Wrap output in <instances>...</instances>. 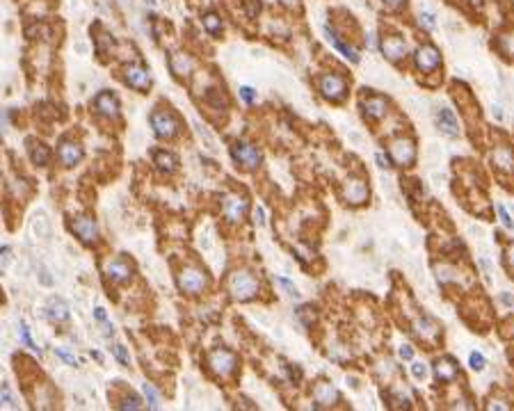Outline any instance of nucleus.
I'll return each instance as SVG.
<instances>
[{
    "label": "nucleus",
    "instance_id": "obj_1",
    "mask_svg": "<svg viewBox=\"0 0 514 411\" xmlns=\"http://www.w3.org/2000/svg\"><path fill=\"white\" fill-rule=\"evenodd\" d=\"M229 293H231L233 299H238V302H247V299L256 297L258 281L254 279V274L245 272V270H238L229 279Z\"/></svg>",
    "mask_w": 514,
    "mask_h": 411
},
{
    "label": "nucleus",
    "instance_id": "obj_2",
    "mask_svg": "<svg viewBox=\"0 0 514 411\" xmlns=\"http://www.w3.org/2000/svg\"><path fill=\"white\" fill-rule=\"evenodd\" d=\"M318 89L327 101L339 103V101L345 99V94H347V82L339 73H325L318 78Z\"/></svg>",
    "mask_w": 514,
    "mask_h": 411
},
{
    "label": "nucleus",
    "instance_id": "obj_3",
    "mask_svg": "<svg viewBox=\"0 0 514 411\" xmlns=\"http://www.w3.org/2000/svg\"><path fill=\"white\" fill-rule=\"evenodd\" d=\"M236 363H238V359L229 349H213L208 354V366H210V370L215 375H220V377H229L236 370Z\"/></svg>",
    "mask_w": 514,
    "mask_h": 411
},
{
    "label": "nucleus",
    "instance_id": "obj_4",
    "mask_svg": "<svg viewBox=\"0 0 514 411\" xmlns=\"http://www.w3.org/2000/svg\"><path fill=\"white\" fill-rule=\"evenodd\" d=\"M206 283H208L206 274L201 272L199 268H185L178 274V288L188 295H199L206 288Z\"/></svg>",
    "mask_w": 514,
    "mask_h": 411
},
{
    "label": "nucleus",
    "instance_id": "obj_5",
    "mask_svg": "<svg viewBox=\"0 0 514 411\" xmlns=\"http://www.w3.org/2000/svg\"><path fill=\"white\" fill-rule=\"evenodd\" d=\"M231 158L236 160V165H240V167L254 169V167H258V162H261V151H258L256 146H251V144H247V142H236L231 146Z\"/></svg>",
    "mask_w": 514,
    "mask_h": 411
},
{
    "label": "nucleus",
    "instance_id": "obj_6",
    "mask_svg": "<svg viewBox=\"0 0 514 411\" xmlns=\"http://www.w3.org/2000/svg\"><path fill=\"white\" fill-rule=\"evenodd\" d=\"M391 158H393L395 165H400V167H409V165L416 160V146H414V142H411V139H407V137L393 139V142H391Z\"/></svg>",
    "mask_w": 514,
    "mask_h": 411
},
{
    "label": "nucleus",
    "instance_id": "obj_7",
    "mask_svg": "<svg viewBox=\"0 0 514 411\" xmlns=\"http://www.w3.org/2000/svg\"><path fill=\"white\" fill-rule=\"evenodd\" d=\"M151 126H153L156 135L163 137V139L174 137L176 131H178V121H176V117L171 112H163V110H156V112L151 114Z\"/></svg>",
    "mask_w": 514,
    "mask_h": 411
},
{
    "label": "nucleus",
    "instance_id": "obj_8",
    "mask_svg": "<svg viewBox=\"0 0 514 411\" xmlns=\"http://www.w3.org/2000/svg\"><path fill=\"white\" fill-rule=\"evenodd\" d=\"M414 60H416V67H418L420 73H432V71H437L439 64H441V53L434 48V46L425 44L416 50Z\"/></svg>",
    "mask_w": 514,
    "mask_h": 411
},
{
    "label": "nucleus",
    "instance_id": "obj_9",
    "mask_svg": "<svg viewBox=\"0 0 514 411\" xmlns=\"http://www.w3.org/2000/svg\"><path fill=\"white\" fill-rule=\"evenodd\" d=\"M247 208H249V201L240 194H229V197H224V204H222L224 217L229 222H240L247 215Z\"/></svg>",
    "mask_w": 514,
    "mask_h": 411
},
{
    "label": "nucleus",
    "instance_id": "obj_10",
    "mask_svg": "<svg viewBox=\"0 0 514 411\" xmlns=\"http://www.w3.org/2000/svg\"><path fill=\"white\" fill-rule=\"evenodd\" d=\"M124 78H126V82H128L133 89H139V92L149 89V85H151L149 71H146L144 67H139V64H131V67H126L124 68Z\"/></svg>",
    "mask_w": 514,
    "mask_h": 411
},
{
    "label": "nucleus",
    "instance_id": "obj_11",
    "mask_svg": "<svg viewBox=\"0 0 514 411\" xmlns=\"http://www.w3.org/2000/svg\"><path fill=\"white\" fill-rule=\"evenodd\" d=\"M71 229H73V233L80 238L85 244H92V242L96 240V236H99V229H96L94 219L85 217V215H80V217H73V222H71Z\"/></svg>",
    "mask_w": 514,
    "mask_h": 411
},
{
    "label": "nucleus",
    "instance_id": "obj_12",
    "mask_svg": "<svg viewBox=\"0 0 514 411\" xmlns=\"http://www.w3.org/2000/svg\"><path fill=\"white\" fill-rule=\"evenodd\" d=\"M343 197H345L347 204L359 206V204H364V201L368 199V187H366L364 181H359V178H350V181L345 183V187H343Z\"/></svg>",
    "mask_w": 514,
    "mask_h": 411
},
{
    "label": "nucleus",
    "instance_id": "obj_13",
    "mask_svg": "<svg viewBox=\"0 0 514 411\" xmlns=\"http://www.w3.org/2000/svg\"><path fill=\"white\" fill-rule=\"evenodd\" d=\"M94 107L103 117H117L119 114V101L114 99L112 92H101L94 101Z\"/></svg>",
    "mask_w": 514,
    "mask_h": 411
},
{
    "label": "nucleus",
    "instance_id": "obj_14",
    "mask_svg": "<svg viewBox=\"0 0 514 411\" xmlns=\"http://www.w3.org/2000/svg\"><path fill=\"white\" fill-rule=\"evenodd\" d=\"M382 53L389 60H400V57L407 55V44H405V39L398 37V34H391V37H384L382 41Z\"/></svg>",
    "mask_w": 514,
    "mask_h": 411
},
{
    "label": "nucleus",
    "instance_id": "obj_15",
    "mask_svg": "<svg viewBox=\"0 0 514 411\" xmlns=\"http://www.w3.org/2000/svg\"><path fill=\"white\" fill-rule=\"evenodd\" d=\"M57 158H60V162H62L64 167H73L75 162H80V158H82L80 144L62 142L60 144V149H57Z\"/></svg>",
    "mask_w": 514,
    "mask_h": 411
},
{
    "label": "nucleus",
    "instance_id": "obj_16",
    "mask_svg": "<svg viewBox=\"0 0 514 411\" xmlns=\"http://www.w3.org/2000/svg\"><path fill=\"white\" fill-rule=\"evenodd\" d=\"M170 68L176 78H188V75L192 73V68H195V62H192V57L185 55V53H174L171 60H170Z\"/></svg>",
    "mask_w": 514,
    "mask_h": 411
},
{
    "label": "nucleus",
    "instance_id": "obj_17",
    "mask_svg": "<svg viewBox=\"0 0 514 411\" xmlns=\"http://www.w3.org/2000/svg\"><path fill=\"white\" fill-rule=\"evenodd\" d=\"M105 274H107V279H112L114 283H124V281L131 279L133 270H131V265H128L126 261L117 258V261H110L105 265Z\"/></svg>",
    "mask_w": 514,
    "mask_h": 411
},
{
    "label": "nucleus",
    "instance_id": "obj_18",
    "mask_svg": "<svg viewBox=\"0 0 514 411\" xmlns=\"http://www.w3.org/2000/svg\"><path fill=\"white\" fill-rule=\"evenodd\" d=\"M437 124H439L441 133H445L448 137H459V124L448 107H441L437 112Z\"/></svg>",
    "mask_w": 514,
    "mask_h": 411
},
{
    "label": "nucleus",
    "instance_id": "obj_19",
    "mask_svg": "<svg viewBox=\"0 0 514 411\" xmlns=\"http://www.w3.org/2000/svg\"><path fill=\"white\" fill-rule=\"evenodd\" d=\"M361 107H364V112L368 114L370 119H382L384 114H386V110H389V103H386V99H382V96H368V99L361 103Z\"/></svg>",
    "mask_w": 514,
    "mask_h": 411
},
{
    "label": "nucleus",
    "instance_id": "obj_20",
    "mask_svg": "<svg viewBox=\"0 0 514 411\" xmlns=\"http://www.w3.org/2000/svg\"><path fill=\"white\" fill-rule=\"evenodd\" d=\"M414 331H416V336L418 338H423L425 342H434L437 338H439V327L432 322V320H427V318H418L414 322Z\"/></svg>",
    "mask_w": 514,
    "mask_h": 411
},
{
    "label": "nucleus",
    "instance_id": "obj_21",
    "mask_svg": "<svg viewBox=\"0 0 514 411\" xmlns=\"http://www.w3.org/2000/svg\"><path fill=\"white\" fill-rule=\"evenodd\" d=\"M44 311H46V318L53 320V322H64V320L69 318V306L57 297L48 299V304H46Z\"/></svg>",
    "mask_w": 514,
    "mask_h": 411
},
{
    "label": "nucleus",
    "instance_id": "obj_22",
    "mask_svg": "<svg viewBox=\"0 0 514 411\" xmlns=\"http://www.w3.org/2000/svg\"><path fill=\"white\" fill-rule=\"evenodd\" d=\"M434 375H437L439 381L448 384V381H452L457 377V366H455L452 359H439V361L434 363Z\"/></svg>",
    "mask_w": 514,
    "mask_h": 411
},
{
    "label": "nucleus",
    "instance_id": "obj_23",
    "mask_svg": "<svg viewBox=\"0 0 514 411\" xmlns=\"http://www.w3.org/2000/svg\"><path fill=\"white\" fill-rule=\"evenodd\" d=\"M325 34H327V39H329V41H332V44H334V48H339L341 53H343V55L347 57V60H350V62H359V55H357V50L352 48V46H347V44H345V41H341V39H339V34H336V32H334V30H329V28H325Z\"/></svg>",
    "mask_w": 514,
    "mask_h": 411
},
{
    "label": "nucleus",
    "instance_id": "obj_24",
    "mask_svg": "<svg viewBox=\"0 0 514 411\" xmlns=\"http://www.w3.org/2000/svg\"><path fill=\"white\" fill-rule=\"evenodd\" d=\"M313 395L320 405H334V400L339 398V393H336V388H334L332 384H318Z\"/></svg>",
    "mask_w": 514,
    "mask_h": 411
},
{
    "label": "nucleus",
    "instance_id": "obj_25",
    "mask_svg": "<svg viewBox=\"0 0 514 411\" xmlns=\"http://www.w3.org/2000/svg\"><path fill=\"white\" fill-rule=\"evenodd\" d=\"M153 162L158 165L160 171H167V174H171L176 169V158L171 153H167V151H156L153 153Z\"/></svg>",
    "mask_w": 514,
    "mask_h": 411
},
{
    "label": "nucleus",
    "instance_id": "obj_26",
    "mask_svg": "<svg viewBox=\"0 0 514 411\" xmlns=\"http://www.w3.org/2000/svg\"><path fill=\"white\" fill-rule=\"evenodd\" d=\"M30 158H32L34 165H48V160H50L48 146H44V144H32V146H30Z\"/></svg>",
    "mask_w": 514,
    "mask_h": 411
},
{
    "label": "nucleus",
    "instance_id": "obj_27",
    "mask_svg": "<svg viewBox=\"0 0 514 411\" xmlns=\"http://www.w3.org/2000/svg\"><path fill=\"white\" fill-rule=\"evenodd\" d=\"M204 28H206V32H210L213 37H217V34H222V19L217 16V14L208 12L206 16H204Z\"/></svg>",
    "mask_w": 514,
    "mask_h": 411
},
{
    "label": "nucleus",
    "instance_id": "obj_28",
    "mask_svg": "<svg viewBox=\"0 0 514 411\" xmlns=\"http://www.w3.org/2000/svg\"><path fill=\"white\" fill-rule=\"evenodd\" d=\"M19 341L23 342L25 347H30L32 352H34V354H41V349H39V347H37V342H34V341L30 338V331H28V327H25L23 322L19 324Z\"/></svg>",
    "mask_w": 514,
    "mask_h": 411
},
{
    "label": "nucleus",
    "instance_id": "obj_29",
    "mask_svg": "<svg viewBox=\"0 0 514 411\" xmlns=\"http://www.w3.org/2000/svg\"><path fill=\"white\" fill-rule=\"evenodd\" d=\"M142 393H144V398H146L151 409H160V398H158L156 388L151 386V384H144V386H142Z\"/></svg>",
    "mask_w": 514,
    "mask_h": 411
},
{
    "label": "nucleus",
    "instance_id": "obj_30",
    "mask_svg": "<svg viewBox=\"0 0 514 411\" xmlns=\"http://www.w3.org/2000/svg\"><path fill=\"white\" fill-rule=\"evenodd\" d=\"M469 363H471V368H473V370H484V356L478 354V352H471Z\"/></svg>",
    "mask_w": 514,
    "mask_h": 411
},
{
    "label": "nucleus",
    "instance_id": "obj_31",
    "mask_svg": "<svg viewBox=\"0 0 514 411\" xmlns=\"http://www.w3.org/2000/svg\"><path fill=\"white\" fill-rule=\"evenodd\" d=\"M276 283H279V286H281L283 290L290 295V297H297V295H300V293H297V288H295L288 279H281V276H276Z\"/></svg>",
    "mask_w": 514,
    "mask_h": 411
},
{
    "label": "nucleus",
    "instance_id": "obj_32",
    "mask_svg": "<svg viewBox=\"0 0 514 411\" xmlns=\"http://www.w3.org/2000/svg\"><path fill=\"white\" fill-rule=\"evenodd\" d=\"M411 375H414L416 379H425V377H427V368H425V363H418V361H416L414 366H411Z\"/></svg>",
    "mask_w": 514,
    "mask_h": 411
},
{
    "label": "nucleus",
    "instance_id": "obj_33",
    "mask_svg": "<svg viewBox=\"0 0 514 411\" xmlns=\"http://www.w3.org/2000/svg\"><path fill=\"white\" fill-rule=\"evenodd\" d=\"M55 354L62 359V361H67L69 366H78V361H75V356H71L67 349H62V347H55Z\"/></svg>",
    "mask_w": 514,
    "mask_h": 411
},
{
    "label": "nucleus",
    "instance_id": "obj_34",
    "mask_svg": "<svg viewBox=\"0 0 514 411\" xmlns=\"http://www.w3.org/2000/svg\"><path fill=\"white\" fill-rule=\"evenodd\" d=\"M119 407H121V409H133V411H135V409H142V405H139V400L135 398V395H131V398H126V400H124V402H121Z\"/></svg>",
    "mask_w": 514,
    "mask_h": 411
},
{
    "label": "nucleus",
    "instance_id": "obj_35",
    "mask_svg": "<svg viewBox=\"0 0 514 411\" xmlns=\"http://www.w3.org/2000/svg\"><path fill=\"white\" fill-rule=\"evenodd\" d=\"M114 356H117V359H119V363L121 366H128V354H126V347L124 345H114Z\"/></svg>",
    "mask_w": 514,
    "mask_h": 411
},
{
    "label": "nucleus",
    "instance_id": "obj_36",
    "mask_svg": "<svg viewBox=\"0 0 514 411\" xmlns=\"http://www.w3.org/2000/svg\"><path fill=\"white\" fill-rule=\"evenodd\" d=\"M206 99L210 101L215 107H222V105H224V96H217V89H210V92L206 94Z\"/></svg>",
    "mask_w": 514,
    "mask_h": 411
},
{
    "label": "nucleus",
    "instance_id": "obj_37",
    "mask_svg": "<svg viewBox=\"0 0 514 411\" xmlns=\"http://www.w3.org/2000/svg\"><path fill=\"white\" fill-rule=\"evenodd\" d=\"M420 25H423L425 30H434V25H437V23H434V16H432V14H427V12L420 14Z\"/></svg>",
    "mask_w": 514,
    "mask_h": 411
},
{
    "label": "nucleus",
    "instance_id": "obj_38",
    "mask_svg": "<svg viewBox=\"0 0 514 411\" xmlns=\"http://www.w3.org/2000/svg\"><path fill=\"white\" fill-rule=\"evenodd\" d=\"M496 158H501V162H503L501 167H505V169H508L510 165H512V156H510V151H508V149L498 151V153H496Z\"/></svg>",
    "mask_w": 514,
    "mask_h": 411
},
{
    "label": "nucleus",
    "instance_id": "obj_39",
    "mask_svg": "<svg viewBox=\"0 0 514 411\" xmlns=\"http://www.w3.org/2000/svg\"><path fill=\"white\" fill-rule=\"evenodd\" d=\"M498 215H501V222L505 226H508V229H514V222L512 219H510V215H508V210H505V208H503V206H498Z\"/></svg>",
    "mask_w": 514,
    "mask_h": 411
},
{
    "label": "nucleus",
    "instance_id": "obj_40",
    "mask_svg": "<svg viewBox=\"0 0 514 411\" xmlns=\"http://www.w3.org/2000/svg\"><path fill=\"white\" fill-rule=\"evenodd\" d=\"M240 96H242L247 103H254V99H256V94H254L251 87H240Z\"/></svg>",
    "mask_w": 514,
    "mask_h": 411
},
{
    "label": "nucleus",
    "instance_id": "obj_41",
    "mask_svg": "<svg viewBox=\"0 0 514 411\" xmlns=\"http://www.w3.org/2000/svg\"><path fill=\"white\" fill-rule=\"evenodd\" d=\"M254 222H256L258 226L265 224V212H263V208H261V206H258L256 210H254Z\"/></svg>",
    "mask_w": 514,
    "mask_h": 411
},
{
    "label": "nucleus",
    "instance_id": "obj_42",
    "mask_svg": "<svg viewBox=\"0 0 514 411\" xmlns=\"http://www.w3.org/2000/svg\"><path fill=\"white\" fill-rule=\"evenodd\" d=\"M2 402H5L7 407H14V402H12V393H9V388H7V386H2Z\"/></svg>",
    "mask_w": 514,
    "mask_h": 411
},
{
    "label": "nucleus",
    "instance_id": "obj_43",
    "mask_svg": "<svg viewBox=\"0 0 514 411\" xmlns=\"http://www.w3.org/2000/svg\"><path fill=\"white\" fill-rule=\"evenodd\" d=\"M411 356H414V352H411V347H409V345H402L400 347V359H411Z\"/></svg>",
    "mask_w": 514,
    "mask_h": 411
},
{
    "label": "nucleus",
    "instance_id": "obj_44",
    "mask_svg": "<svg viewBox=\"0 0 514 411\" xmlns=\"http://www.w3.org/2000/svg\"><path fill=\"white\" fill-rule=\"evenodd\" d=\"M94 318L99 320V322H107V318H105V311H103V308H96V311H94Z\"/></svg>",
    "mask_w": 514,
    "mask_h": 411
},
{
    "label": "nucleus",
    "instance_id": "obj_45",
    "mask_svg": "<svg viewBox=\"0 0 514 411\" xmlns=\"http://www.w3.org/2000/svg\"><path fill=\"white\" fill-rule=\"evenodd\" d=\"M384 5L386 7H400V5H405V0H382Z\"/></svg>",
    "mask_w": 514,
    "mask_h": 411
},
{
    "label": "nucleus",
    "instance_id": "obj_46",
    "mask_svg": "<svg viewBox=\"0 0 514 411\" xmlns=\"http://www.w3.org/2000/svg\"><path fill=\"white\" fill-rule=\"evenodd\" d=\"M508 261H510V265L514 268V244L510 247V251H508Z\"/></svg>",
    "mask_w": 514,
    "mask_h": 411
},
{
    "label": "nucleus",
    "instance_id": "obj_47",
    "mask_svg": "<svg viewBox=\"0 0 514 411\" xmlns=\"http://www.w3.org/2000/svg\"><path fill=\"white\" fill-rule=\"evenodd\" d=\"M471 2H473V5H478V7H482V5H484V0H471Z\"/></svg>",
    "mask_w": 514,
    "mask_h": 411
},
{
    "label": "nucleus",
    "instance_id": "obj_48",
    "mask_svg": "<svg viewBox=\"0 0 514 411\" xmlns=\"http://www.w3.org/2000/svg\"><path fill=\"white\" fill-rule=\"evenodd\" d=\"M283 2H288V5H295V2H297V0H283Z\"/></svg>",
    "mask_w": 514,
    "mask_h": 411
},
{
    "label": "nucleus",
    "instance_id": "obj_49",
    "mask_svg": "<svg viewBox=\"0 0 514 411\" xmlns=\"http://www.w3.org/2000/svg\"><path fill=\"white\" fill-rule=\"evenodd\" d=\"M146 2H149V5H156V0H146Z\"/></svg>",
    "mask_w": 514,
    "mask_h": 411
}]
</instances>
